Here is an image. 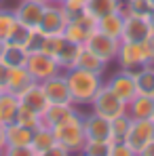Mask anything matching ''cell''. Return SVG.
Listing matches in <instances>:
<instances>
[{
  "instance_id": "obj_25",
  "label": "cell",
  "mask_w": 154,
  "mask_h": 156,
  "mask_svg": "<svg viewBox=\"0 0 154 156\" xmlns=\"http://www.w3.org/2000/svg\"><path fill=\"white\" fill-rule=\"evenodd\" d=\"M55 144H57V139H55L53 129H49V127H38V129L34 131V135H32V144L30 146H32V150L36 154H45Z\"/></svg>"
},
{
  "instance_id": "obj_3",
  "label": "cell",
  "mask_w": 154,
  "mask_h": 156,
  "mask_svg": "<svg viewBox=\"0 0 154 156\" xmlns=\"http://www.w3.org/2000/svg\"><path fill=\"white\" fill-rule=\"evenodd\" d=\"M91 112H95V114H99L103 118H108V120H114V118H118L120 114H125L127 112V104L103 82L102 89L97 91V95L93 97V101H91Z\"/></svg>"
},
{
  "instance_id": "obj_38",
  "label": "cell",
  "mask_w": 154,
  "mask_h": 156,
  "mask_svg": "<svg viewBox=\"0 0 154 156\" xmlns=\"http://www.w3.org/2000/svg\"><path fill=\"white\" fill-rule=\"evenodd\" d=\"M42 42H45V34L36 27V30H32V36H30V40H27L26 49L27 53H34V51H40L42 49Z\"/></svg>"
},
{
  "instance_id": "obj_44",
  "label": "cell",
  "mask_w": 154,
  "mask_h": 156,
  "mask_svg": "<svg viewBox=\"0 0 154 156\" xmlns=\"http://www.w3.org/2000/svg\"><path fill=\"white\" fill-rule=\"evenodd\" d=\"M148 21H150V26H152V30H154V9H152V13L148 15Z\"/></svg>"
},
{
  "instance_id": "obj_1",
  "label": "cell",
  "mask_w": 154,
  "mask_h": 156,
  "mask_svg": "<svg viewBox=\"0 0 154 156\" xmlns=\"http://www.w3.org/2000/svg\"><path fill=\"white\" fill-rule=\"evenodd\" d=\"M66 80H68V89L72 95V104L80 108V105H91L93 97L97 95V91L102 89V84L106 82L103 76L80 70V68H70L63 72Z\"/></svg>"
},
{
  "instance_id": "obj_27",
  "label": "cell",
  "mask_w": 154,
  "mask_h": 156,
  "mask_svg": "<svg viewBox=\"0 0 154 156\" xmlns=\"http://www.w3.org/2000/svg\"><path fill=\"white\" fill-rule=\"evenodd\" d=\"M80 47L82 44H74V42H70V40H66V44L61 47V51L57 53V63L61 66V70L66 72V70H70V68H74V61H76L78 57V51H80Z\"/></svg>"
},
{
  "instance_id": "obj_12",
  "label": "cell",
  "mask_w": 154,
  "mask_h": 156,
  "mask_svg": "<svg viewBox=\"0 0 154 156\" xmlns=\"http://www.w3.org/2000/svg\"><path fill=\"white\" fill-rule=\"evenodd\" d=\"M116 66L120 70H129V72H135L139 70L141 66H146L144 61V51H141V44H135V42H123L120 40V47L116 53Z\"/></svg>"
},
{
  "instance_id": "obj_43",
  "label": "cell",
  "mask_w": 154,
  "mask_h": 156,
  "mask_svg": "<svg viewBox=\"0 0 154 156\" xmlns=\"http://www.w3.org/2000/svg\"><path fill=\"white\" fill-rule=\"evenodd\" d=\"M6 148V133H4V125H0V154Z\"/></svg>"
},
{
  "instance_id": "obj_10",
  "label": "cell",
  "mask_w": 154,
  "mask_h": 156,
  "mask_svg": "<svg viewBox=\"0 0 154 156\" xmlns=\"http://www.w3.org/2000/svg\"><path fill=\"white\" fill-rule=\"evenodd\" d=\"M106 84L125 101L129 104L135 95H137V82H135V72H129V70H120L114 72L112 76L106 80Z\"/></svg>"
},
{
  "instance_id": "obj_22",
  "label": "cell",
  "mask_w": 154,
  "mask_h": 156,
  "mask_svg": "<svg viewBox=\"0 0 154 156\" xmlns=\"http://www.w3.org/2000/svg\"><path fill=\"white\" fill-rule=\"evenodd\" d=\"M4 133H6V146H30L32 135H34L32 129H27L19 122L4 125Z\"/></svg>"
},
{
  "instance_id": "obj_6",
  "label": "cell",
  "mask_w": 154,
  "mask_h": 156,
  "mask_svg": "<svg viewBox=\"0 0 154 156\" xmlns=\"http://www.w3.org/2000/svg\"><path fill=\"white\" fill-rule=\"evenodd\" d=\"M84 47L91 49L97 57H102L106 63H114L116 53H118V47H120V40H116V38L103 34V32H99V30L95 27V30L91 32L89 40L84 42Z\"/></svg>"
},
{
  "instance_id": "obj_51",
  "label": "cell",
  "mask_w": 154,
  "mask_h": 156,
  "mask_svg": "<svg viewBox=\"0 0 154 156\" xmlns=\"http://www.w3.org/2000/svg\"><path fill=\"white\" fill-rule=\"evenodd\" d=\"M0 2H2V0H0Z\"/></svg>"
},
{
  "instance_id": "obj_5",
  "label": "cell",
  "mask_w": 154,
  "mask_h": 156,
  "mask_svg": "<svg viewBox=\"0 0 154 156\" xmlns=\"http://www.w3.org/2000/svg\"><path fill=\"white\" fill-rule=\"evenodd\" d=\"M70 17L66 15L63 6L57 4V2H49L45 4V13H42V19H40V26L38 30L45 34V36H55V34H63V30L68 26Z\"/></svg>"
},
{
  "instance_id": "obj_21",
  "label": "cell",
  "mask_w": 154,
  "mask_h": 156,
  "mask_svg": "<svg viewBox=\"0 0 154 156\" xmlns=\"http://www.w3.org/2000/svg\"><path fill=\"white\" fill-rule=\"evenodd\" d=\"M27 55H30V53H27L26 47L13 44V42H4L0 59H2V61H4L9 68H26Z\"/></svg>"
},
{
  "instance_id": "obj_16",
  "label": "cell",
  "mask_w": 154,
  "mask_h": 156,
  "mask_svg": "<svg viewBox=\"0 0 154 156\" xmlns=\"http://www.w3.org/2000/svg\"><path fill=\"white\" fill-rule=\"evenodd\" d=\"M78 112V108L74 104H49V108L42 112V127H49V129H55L57 125L70 120L74 114Z\"/></svg>"
},
{
  "instance_id": "obj_49",
  "label": "cell",
  "mask_w": 154,
  "mask_h": 156,
  "mask_svg": "<svg viewBox=\"0 0 154 156\" xmlns=\"http://www.w3.org/2000/svg\"><path fill=\"white\" fill-rule=\"evenodd\" d=\"M152 122H154V114H152Z\"/></svg>"
},
{
  "instance_id": "obj_45",
  "label": "cell",
  "mask_w": 154,
  "mask_h": 156,
  "mask_svg": "<svg viewBox=\"0 0 154 156\" xmlns=\"http://www.w3.org/2000/svg\"><path fill=\"white\" fill-rule=\"evenodd\" d=\"M38 2H45V4H49V2H51V0H38Z\"/></svg>"
},
{
  "instance_id": "obj_15",
  "label": "cell",
  "mask_w": 154,
  "mask_h": 156,
  "mask_svg": "<svg viewBox=\"0 0 154 156\" xmlns=\"http://www.w3.org/2000/svg\"><path fill=\"white\" fill-rule=\"evenodd\" d=\"M19 104L30 108L32 112H36V114H40L42 116V112L49 108V99H47V95H45V89H42V84L40 82H32L27 89H23L19 95Z\"/></svg>"
},
{
  "instance_id": "obj_26",
  "label": "cell",
  "mask_w": 154,
  "mask_h": 156,
  "mask_svg": "<svg viewBox=\"0 0 154 156\" xmlns=\"http://www.w3.org/2000/svg\"><path fill=\"white\" fill-rule=\"evenodd\" d=\"M135 82L137 93L154 95V66H141L139 70H135Z\"/></svg>"
},
{
  "instance_id": "obj_8",
  "label": "cell",
  "mask_w": 154,
  "mask_h": 156,
  "mask_svg": "<svg viewBox=\"0 0 154 156\" xmlns=\"http://www.w3.org/2000/svg\"><path fill=\"white\" fill-rule=\"evenodd\" d=\"M95 23H97V19L91 17V15L84 11L82 15L72 17V19L68 21V26L63 30V38L70 40V42H74V44H84V42L89 40L91 32L95 30Z\"/></svg>"
},
{
  "instance_id": "obj_13",
  "label": "cell",
  "mask_w": 154,
  "mask_h": 156,
  "mask_svg": "<svg viewBox=\"0 0 154 156\" xmlns=\"http://www.w3.org/2000/svg\"><path fill=\"white\" fill-rule=\"evenodd\" d=\"M40 84H42V89H45V95H47L49 104H72V95H70L68 80H66V74H63V72L47 78V80L40 82Z\"/></svg>"
},
{
  "instance_id": "obj_42",
  "label": "cell",
  "mask_w": 154,
  "mask_h": 156,
  "mask_svg": "<svg viewBox=\"0 0 154 156\" xmlns=\"http://www.w3.org/2000/svg\"><path fill=\"white\" fill-rule=\"evenodd\" d=\"M137 156H154V139L150 141V144H146L141 150H139V154Z\"/></svg>"
},
{
  "instance_id": "obj_9",
  "label": "cell",
  "mask_w": 154,
  "mask_h": 156,
  "mask_svg": "<svg viewBox=\"0 0 154 156\" xmlns=\"http://www.w3.org/2000/svg\"><path fill=\"white\" fill-rule=\"evenodd\" d=\"M154 34L152 26L148 21V17H135V15H125V26H123V42H135L141 44L146 38H150Z\"/></svg>"
},
{
  "instance_id": "obj_28",
  "label": "cell",
  "mask_w": 154,
  "mask_h": 156,
  "mask_svg": "<svg viewBox=\"0 0 154 156\" xmlns=\"http://www.w3.org/2000/svg\"><path fill=\"white\" fill-rule=\"evenodd\" d=\"M15 26H17L15 11H11V9H0V42H6V40L11 38Z\"/></svg>"
},
{
  "instance_id": "obj_7",
  "label": "cell",
  "mask_w": 154,
  "mask_h": 156,
  "mask_svg": "<svg viewBox=\"0 0 154 156\" xmlns=\"http://www.w3.org/2000/svg\"><path fill=\"white\" fill-rule=\"evenodd\" d=\"M82 129L87 141H114L112 139V120L99 114H82Z\"/></svg>"
},
{
  "instance_id": "obj_41",
  "label": "cell",
  "mask_w": 154,
  "mask_h": 156,
  "mask_svg": "<svg viewBox=\"0 0 154 156\" xmlns=\"http://www.w3.org/2000/svg\"><path fill=\"white\" fill-rule=\"evenodd\" d=\"M9 72H11V68L0 59V89L4 91L6 89V82H9Z\"/></svg>"
},
{
  "instance_id": "obj_47",
  "label": "cell",
  "mask_w": 154,
  "mask_h": 156,
  "mask_svg": "<svg viewBox=\"0 0 154 156\" xmlns=\"http://www.w3.org/2000/svg\"><path fill=\"white\" fill-rule=\"evenodd\" d=\"M2 47H4V42H0V55H2Z\"/></svg>"
},
{
  "instance_id": "obj_48",
  "label": "cell",
  "mask_w": 154,
  "mask_h": 156,
  "mask_svg": "<svg viewBox=\"0 0 154 156\" xmlns=\"http://www.w3.org/2000/svg\"><path fill=\"white\" fill-rule=\"evenodd\" d=\"M150 4H152V9H154V0H150Z\"/></svg>"
},
{
  "instance_id": "obj_46",
  "label": "cell",
  "mask_w": 154,
  "mask_h": 156,
  "mask_svg": "<svg viewBox=\"0 0 154 156\" xmlns=\"http://www.w3.org/2000/svg\"><path fill=\"white\" fill-rule=\"evenodd\" d=\"M51 2H57V4H61V2H63V0H51Z\"/></svg>"
},
{
  "instance_id": "obj_52",
  "label": "cell",
  "mask_w": 154,
  "mask_h": 156,
  "mask_svg": "<svg viewBox=\"0 0 154 156\" xmlns=\"http://www.w3.org/2000/svg\"><path fill=\"white\" fill-rule=\"evenodd\" d=\"M38 156H40V154H38Z\"/></svg>"
},
{
  "instance_id": "obj_17",
  "label": "cell",
  "mask_w": 154,
  "mask_h": 156,
  "mask_svg": "<svg viewBox=\"0 0 154 156\" xmlns=\"http://www.w3.org/2000/svg\"><path fill=\"white\" fill-rule=\"evenodd\" d=\"M108 66H110V63H106L102 57H97L95 53L91 51V49H87L84 44L80 47L78 57H76V61H74V68L87 70V72H93V74H99V76H103V74H106Z\"/></svg>"
},
{
  "instance_id": "obj_39",
  "label": "cell",
  "mask_w": 154,
  "mask_h": 156,
  "mask_svg": "<svg viewBox=\"0 0 154 156\" xmlns=\"http://www.w3.org/2000/svg\"><path fill=\"white\" fill-rule=\"evenodd\" d=\"M141 51H144V61H146V66H154V34L141 42Z\"/></svg>"
},
{
  "instance_id": "obj_32",
  "label": "cell",
  "mask_w": 154,
  "mask_h": 156,
  "mask_svg": "<svg viewBox=\"0 0 154 156\" xmlns=\"http://www.w3.org/2000/svg\"><path fill=\"white\" fill-rule=\"evenodd\" d=\"M66 44V38L63 34H55V36H45V42H42V49L40 51L51 55V57H57V53L61 51V47Z\"/></svg>"
},
{
  "instance_id": "obj_24",
  "label": "cell",
  "mask_w": 154,
  "mask_h": 156,
  "mask_svg": "<svg viewBox=\"0 0 154 156\" xmlns=\"http://www.w3.org/2000/svg\"><path fill=\"white\" fill-rule=\"evenodd\" d=\"M114 11H123V0H87V13L95 19H102Z\"/></svg>"
},
{
  "instance_id": "obj_29",
  "label": "cell",
  "mask_w": 154,
  "mask_h": 156,
  "mask_svg": "<svg viewBox=\"0 0 154 156\" xmlns=\"http://www.w3.org/2000/svg\"><path fill=\"white\" fill-rule=\"evenodd\" d=\"M15 122H19V125H23L27 129L36 131L38 127H42V118H40V114H36V112H32L30 108L19 104V110H17V116H15Z\"/></svg>"
},
{
  "instance_id": "obj_14",
  "label": "cell",
  "mask_w": 154,
  "mask_h": 156,
  "mask_svg": "<svg viewBox=\"0 0 154 156\" xmlns=\"http://www.w3.org/2000/svg\"><path fill=\"white\" fill-rule=\"evenodd\" d=\"M13 11H15V17H17L19 23L36 30V27L40 26L42 13H45V2H38V0H19Z\"/></svg>"
},
{
  "instance_id": "obj_34",
  "label": "cell",
  "mask_w": 154,
  "mask_h": 156,
  "mask_svg": "<svg viewBox=\"0 0 154 156\" xmlns=\"http://www.w3.org/2000/svg\"><path fill=\"white\" fill-rule=\"evenodd\" d=\"M30 36H32V27H27V26H23V23H19V21H17V26H15L13 34H11V38H9L6 42L19 44V47H26L27 40H30Z\"/></svg>"
},
{
  "instance_id": "obj_18",
  "label": "cell",
  "mask_w": 154,
  "mask_h": 156,
  "mask_svg": "<svg viewBox=\"0 0 154 156\" xmlns=\"http://www.w3.org/2000/svg\"><path fill=\"white\" fill-rule=\"evenodd\" d=\"M127 114L133 120L152 118V114H154V95H141V93H137V95L127 104Z\"/></svg>"
},
{
  "instance_id": "obj_33",
  "label": "cell",
  "mask_w": 154,
  "mask_h": 156,
  "mask_svg": "<svg viewBox=\"0 0 154 156\" xmlns=\"http://www.w3.org/2000/svg\"><path fill=\"white\" fill-rule=\"evenodd\" d=\"M110 144L112 141H84L80 154H84V156H108Z\"/></svg>"
},
{
  "instance_id": "obj_23",
  "label": "cell",
  "mask_w": 154,
  "mask_h": 156,
  "mask_svg": "<svg viewBox=\"0 0 154 156\" xmlns=\"http://www.w3.org/2000/svg\"><path fill=\"white\" fill-rule=\"evenodd\" d=\"M32 82H34V78L30 76V72H27L26 68H11V72H9V82H6V89H4V91H11V93L19 95V93H21L23 89H27Z\"/></svg>"
},
{
  "instance_id": "obj_37",
  "label": "cell",
  "mask_w": 154,
  "mask_h": 156,
  "mask_svg": "<svg viewBox=\"0 0 154 156\" xmlns=\"http://www.w3.org/2000/svg\"><path fill=\"white\" fill-rule=\"evenodd\" d=\"M0 156H38L32 146H6Z\"/></svg>"
},
{
  "instance_id": "obj_40",
  "label": "cell",
  "mask_w": 154,
  "mask_h": 156,
  "mask_svg": "<svg viewBox=\"0 0 154 156\" xmlns=\"http://www.w3.org/2000/svg\"><path fill=\"white\" fill-rule=\"evenodd\" d=\"M40 156H72V152L70 150H66L63 146H59V144H55L53 148H49L45 154H40Z\"/></svg>"
},
{
  "instance_id": "obj_50",
  "label": "cell",
  "mask_w": 154,
  "mask_h": 156,
  "mask_svg": "<svg viewBox=\"0 0 154 156\" xmlns=\"http://www.w3.org/2000/svg\"><path fill=\"white\" fill-rule=\"evenodd\" d=\"M0 93H2V89H0Z\"/></svg>"
},
{
  "instance_id": "obj_19",
  "label": "cell",
  "mask_w": 154,
  "mask_h": 156,
  "mask_svg": "<svg viewBox=\"0 0 154 156\" xmlns=\"http://www.w3.org/2000/svg\"><path fill=\"white\" fill-rule=\"evenodd\" d=\"M123 26H125V13L123 11H114L110 15H103L102 19H97V23H95V27L99 32L116 38V40H120V36H123Z\"/></svg>"
},
{
  "instance_id": "obj_20",
  "label": "cell",
  "mask_w": 154,
  "mask_h": 156,
  "mask_svg": "<svg viewBox=\"0 0 154 156\" xmlns=\"http://www.w3.org/2000/svg\"><path fill=\"white\" fill-rule=\"evenodd\" d=\"M17 110H19V97L11 91H2L0 93V125L15 122Z\"/></svg>"
},
{
  "instance_id": "obj_35",
  "label": "cell",
  "mask_w": 154,
  "mask_h": 156,
  "mask_svg": "<svg viewBox=\"0 0 154 156\" xmlns=\"http://www.w3.org/2000/svg\"><path fill=\"white\" fill-rule=\"evenodd\" d=\"M61 6H63L66 15L72 19V17H78L87 11V0H63Z\"/></svg>"
},
{
  "instance_id": "obj_4",
  "label": "cell",
  "mask_w": 154,
  "mask_h": 156,
  "mask_svg": "<svg viewBox=\"0 0 154 156\" xmlns=\"http://www.w3.org/2000/svg\"><path fill=\"white\" fill-rule=\"evenodd\" d=\"M26 70L30 72V76L34 78L36 82H45L47 78L63 72L61 66L57 63V59L51 57V55H47V53H42V51H34L27 55Z\"/></svg>"
},
{
  "instance_id": "obj_2",
  "label": "cell",
  "mask_w": 154,
  "mask_h": 156,
  "mask_svg": "<svg viewBox=\"0 0 154 156\" xmlns=\"http://www.w3.org/2000/svg\"><path fill=\"white\" fill-rule=\"evenodd\" d=\"M53 133H55L57 144L63 146L66 150H70L72 154L82 152V146H84L87 137H84V129H82V114L80 112H76L70 120L57 125L53 129Z\"/></svg>"
},
{
  "instance_id": "obj_36",
  "label": "cell",
  "mask_w": 154,
  "mask_h": 156,
  "mask_svg": "<svg viewBox=\"0 0 154 156\" xmlns=\"http://www.w3.org/2000/svg\"><path fill=\"white\" fill-rule=\"evenodd\" d=\"M108 156H137V152L129 146L127 141H112Z\"/></svg>"
},
{
  "instance_id": "obj_31",
  "label": "cell",
  "mask_w": 154,
  "mask_h": 156,
  "mask_svg": "<svg viewBox=\"0 0 154 156\" xmlns=\"http://www.w3.org/2000/svg\"><path fill=\"white\" fill-rule=\"evenodd\" d=\"M131 122H133V118L129 116L127 112L120 114L118 118H114L112 120V139L114 141H125L129 129H131Z\"/></svg>"
},
{
  "instance_id": "obj_11",
  "label": "cell",
  "mask_w": 154,
  "mask_h": 156,
  "mask_svg": "<svg viewBox=\"0 0 154 156\" xmlns=\"http://www.w3.org/2000/svg\"><path fill=\"white\" fill-rule=\"evenodd\" d=\"M152 139H154V122H152V118L133 120V122H131V129H129V133H127V137H125V141H127L137 154H139V150H141L146 144H150Z\"/></svg>"
},
{
  "instance_id": "obj_30",
  "label": "cell",
  "mask_w": 154,
  "mask_h": 156,
  "mask_svg": "<svg viewBox=\"0 0 154 156\" xmlns=\"http://www.w3.org/2000/svg\"><path fill=\"white\" fill-rule=\"evenodd\" d=\"M123 13L135 17H148L152 13L150 0H123Z\"/></svg>"
}]
</instances>
